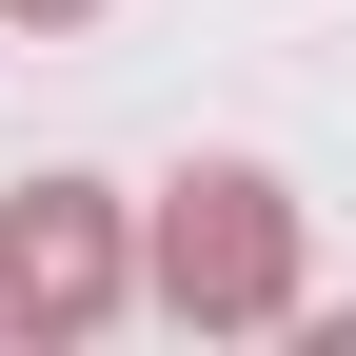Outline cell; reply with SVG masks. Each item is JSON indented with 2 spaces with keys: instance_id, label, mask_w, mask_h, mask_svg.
<instances>
[{
  "instance_id": "2",
  "label": "cell",
  "mask_w": 356,
  "mask_h": 356,
  "mask_svg": "<svg viewBox=\"0 0 356 356\" xmlns=\"http://www.w3.org/2000/svg\"><path fill=\"white\" fill-rule=\"evenodd\" d=\"M99 317H119V198L79 178L0 198V337H99Z\"/></svg>"
},
{
  "instance_id": "1",
  "label": "cell",
  "mask_w": 356,
  "mask_h": 356,
  "mask_svg": "<svg viewBox=\"0 0 356 356\" xmlns=\"http://www.w3.org/2000/svg\"><path fill=\"white\" fill-rule=\"evenodd\" d=\"M159 297H178V317H277V297H297V198L238 178V159L178 178V198H159Z\"/></svg>"
},
{
  "instance_id": "3",
  "label": "cell",
  "mask_w": 356,
  "mask_h": 356,
  "mask_svg": "<svg viewBox=\"0 0 356 356\" xmlns=\"http://www.w3.org/2000/svg\"><path fill=\"white\" fill-rule=\"evenodd\" d=\"M0 20H99V0H0Z\"/></svg>"
}]
</instances>
